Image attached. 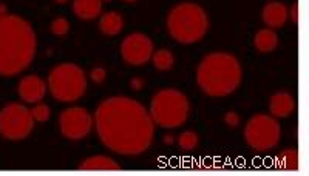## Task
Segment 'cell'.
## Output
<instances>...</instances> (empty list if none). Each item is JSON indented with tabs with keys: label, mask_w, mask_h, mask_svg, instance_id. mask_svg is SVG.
I'll list each match as a JSON object with an SVG mask.
<instances>
[{
	"label": "cell",
	"mask_w": 309,
	"mask_h": 176,
	"mask_svg": "<svg viewBox=\"0 0 309 176\" xmlns=\"http://www.w3.org/2000/svg\"><path fill=\"white\" fill-rule=\"evenodd\" d=\"M93 124L101 142L118 155L136 156L153 141L154 124L147 108L125 96L108 98L96 108Z\"/></svg>",
	"instance_id": "6da1fadb"
},
{
	"label": "cell",
	"mask_w": 309,
	"mask_h": 176,
	"mask_svg": "<svg viewBox=\"0 0 309 176\" xmlns=\"http://www.w3.org/2000/svg\"><path fill=\"white\" fill-rule=\"evenodd\" d=\"M36 54L31 25L19 16L0 17V74L14 76L28 68Z\"/></svg>",
	"instance_id": "7a4b0ae2"
},
{
	"label": "cell",
	"mask_w": 309,
	"mask_h": 176,
	"mask_svg": "<svg viewBox=\"0 0 309 176\" xmlns=\"http://www.w3.org/2000/svg\"><path fill=\"white\" fill-rule=\"evenodd\" d=\"M243 76L238 59L229 53H210L198 65L196 80L201 90L212 98H223L240 86Z\"/></svg>",
	"instance_id": "3957f363"
},
{
	"label": "cell",
	"mask_w": 309,
	"mask_h": 176,
	"mask_svg": "<svg viewBox=\"0 0 309 176\" xmlns=\"http://www.w3.org/2000/svg\"><path fill=\"white\" fill-rule=\"evenodd\" d=\"M167 30L180 43L190 45L200 42L209 30V17L196 4H180L170 10L167 16Z\"/></svg>",
	"instance_id": "277c9868"
},
{
	"label": "cell",
	"mask_w": 309,
	"mask_h": 176,
	"mask_svg": "<svg viewBox=\"0 0 309 176\" xmlns=\"http://www.w3.org/2000/svg\"><path fill=\"white\" fill-rule=\"evenodd\" d=\"M148 115L161 128H178L189 119L190 102L180 90L166 88L153 96Z\"/></svg>",
	"instance_id": "5b68a950"
},
{
	"label": "cell",
	"mask_w": 309,
	"mask_h": 176,
	"mask_svg": "<svg viewBox=\"0 0 309 176\" xmlns=\"http://www.w3.org/2000/svg\"><path fill=\"white\" fill-rule=\"evenodd\" d=\"M47 88L57 102H76L87 90V77L74 63H60L50 71Z\"/></svg>",
	"instance_id": "8992f818"
},
{
	"label": "cell",
	"mask_w": 309,
	"mask_h": 176,
	"mask_svg": "<svg viewBox=\"0 0 309 176\" xmlns=\"http://www.w3.org/2000/svg\"><path fill=\"white\" fill-rule=\"evenodd\" d=\"M281 127L274 116L255 115L245 127V139L257 151H268L280 142Z\"/></svg>",
	"instance_id": "52a82bcc"
},
{
	"label": "cell",
	"mask_w": 309,
	"mask_h": 176,
	"mask_svg": "<svg viewBox=\"0 0 309 176\" xmlns=\"http://www.w3.org/2000/svg\"><path fill=\"white\" fill-rule=\"evenodd\" d=\"M34 119L30 110L20 104H8L0 112V135L10 141H20L30 136Z\"/></svg>",
	"instance_id": "ba28073f"
},
{
	"label": "cell",
	"mask_w": 309,
	"mask_h": 176,
	"mask_svg": "<svg viewBox=\"0 0 309 176\" xmlns=\"http://www.w3.org/2000/svg\"><path fill=\"white\" fill-rule=\"evenodd\" d=\"M93 125L92 115L82 107H70L59 116L60 133L70 141H81L88 136Z\"/></svg>",
	"instance_id": "9c48e42d"
},
{
	"label": "cell",
	"mask_w": 309,
	"mask_h": 176,
	"mask_svg": "<svg viewBox=\"0 0 309 176\" xmlns=\"http://www.w3.org/2000/svg\"><path fill=\"white\" fill-rule=\"evenodd\" d=\"M121 54L131 67H141L153 54V42L142 33H131L121 43Z\"/></svg>",
	"instance_id": "30bf717a"
},
{
	"label": "cell",
	"mask_w": 309,
	"mask_h": 176,
	"mask_svg": "<svg viewBox=\"0 0 309 176\" xmlns=\"http://www.w3.org/2000/svg\"><path fill=\"white\" fill-rule=\"evenodd\" d=\"M17 92L22 101H25L28 104H37L47 95V83L39 76L31 74L19 82Z\"/></svg>",
	"instance_id": "8fae6325"
},
{
	"label": "cell",
	"mask_w": 309,
	"mask_h": 176,
	"mask_svg": "<svg viewBox=\"0 0 309 176\" xmlns=\"http://www.w3.org/2000/svg\"><path fill=\"white\" fill-rule=\"evenodd\" d=\"M288 7L281 2H268L264 5L263 11H261V19L264 22V25H268V28L275 30V28H281L286 22H288Z\"/></svg>",
	"instance_id": "7c38bea8"
},
{
	"label": "cell",
	"mask_w": 309,
	"mask_h": 176,
	"mask_svg": "<svg viewBox=\"0 0 309 176\" xmlns=\"http://www.w3.org/2000/svg\"><path fill=\"white\" fill-rule=\"evenodd\" d=\"M294 110H295V101L292 95L286 93V92H280L271 96L269 112H271V116H274L275 119L289 118L294 113Z\"/></svg>",
	"instance_id": "4fadbf2b"
},
{
	"label": "cell",
	"mask_w": 309,
	"mask_h": 176,
	"mask_svg": "<svg viewBox=\"0 0 309 176\" xmlns=\"http://www.w3.org/2000/svg\"><path fill=\"white\" fill-rule=\"evenodd\" d=\"M79 170L82 171H119L121 165L108 156L104 155H96L84 159L79 164Z\"/></svg>",
	"instance_id": "5bb4252c"
},
{
	"label": "cell",
	"mask_w": 309,
	"mask_h": 176,
	"mask_svg": "<svg viewBox=\"0 0 309 176\" xmlns=\"http://www.w3.org/2000/svg\"><path fill=\"white\" fill-rule=\"evenodd\" d=\"M73 13L81 20H93L102 13V0H73Z\"/></svg>",
	"instance_id": "9a60e30c"
},
{
	"label": "cell",
	"mask_w": 309,
	"mask_h": 176,
	"mask_svg": "<svg viewBox=\"0 0 309 176\" xmlns=\"http://www.w3.org/2000/svg\"><path fill=\"white\" fill-rule=\"evenodd\" d=\"M124 28V17L118 11L104 13L99 19V30L105 36H116Z\"/></svg>",
	"instance_id": "2e32d148"
},
{
	"label": "cell",
	"mask_w": 309,
	"mask_h": 176,
	"mask_svg": "<svg viewBox=\"0 0 309 176\" xmlns=\"http://www.w3.org/2000/svg\"><path fill=\"white\" fill-rule=\"evenodd\" d=\"M254 45L260 53H271L278 47V36L271 28L260 30L254 37Z\"/></svg>",
	"instance_id": "e0dca14e"
},
{
	"label": "cell",
	"mask_w": 309,
	"mask_h": 176,
	"mask_svg": "<svg viewBox=\"0 0 309 176\" xmlns=\"http://www.w3.org/2000/svg\"><path fill=\"white\" fill-rule=\"evenodd\" d=\"M150 60H151L153 67L157 70L169 71V70L173 68V65H175V54L167 48H161L158 51H153Z\"/></svg>",
	"instance_id": "ac0fdd59"
},
{
	"label": "cell",
	"mask_w": 309,
	"mask_h": 176,
	"mask_svg": "<svg viewBox=\"0 0 309 176\" xmlns=\"http://www.w3.org/2000/svg\"><path fill=\"white\" fill-rule=\"evenodd\" d=\"M277 167L286 171L298 170V153L295 148H286L277 156Z\"/></svg>",
	"instance_id": "d6986e66"
},
{
	"label": "cell",
	"mask_w": 309,
	"mask_h": 176,
	"mask_svg": "<svg viewBox=\"0 0 309 176\" xmlns=\"http://www.w3.org/2000/svg\"><path fill=\"white\" fill-rule=\"evenodd\" d=\"M198 142H200L198 133H195V131H192V130L183 131V133L178 136V145L183 150H193V148H196Z\"/></svg>",
	"instance_id": "ffe728a7"
},
{
	"label": "cell",
	"mask_w": 309,
	"mask_h": 176,
	"mask_svg": "<svg viewBox=\"0 0 309 176\" xmlns=\"http://www.w3.org/2000/svg\"><path fill=\"white\" fill-rule=\"evenodd\" d=\"M30 113H31V116H33V119H34V122H36V121H37V122H47V121L50 119V116H51V108H50L48 105H45V104L37 102V104H34V107L30 110Z\"/></svg>",
	"instance_id": "44dd1931"
},
{
	"label": "cell",
	"mask_w": 309,
	"mask_h": 176,
	"mask_svg": "<svg viewBox=\"0 0 309 176\" xmlns=\"http://www.w3.org/2000/svg\"><path fill=\"white\" fill-rule=\"evenodd\" d=\"M50 30L54 36L57 37H63L65 34H67L70 31V22L65 19V17H57L51 22L50 25Z\"/></svg>",
	"instance_id": "7402d4cb"
},
{
	"label": "cell",
	"mask_w": 309,
	"mask_h": 176,
	"mask_svg": "<svg viewBox=\"0 0 309 176\" xmlns=\"http://www.w3.org/2000/svg\"><path fill=\"white\" fill-rule=\"evenodd\" d=\"M105 77H107V71L104 70V68H93L92 71H90V79L95 82V83H102L104 80H105Z\"/></svg>",
	"instance_id": "603a6c76"
},
{
	"label": "cell",
	"mask_w": 309,
	"mask_h": 176,
	"mask_svg": "<svg viewBox=\"0 0 309 176\" xmlns=\"http://www.w3.org/2000/svg\"><path fill=\"white\" fill-rule=\"evenodd\" d=\"M224 122L230 127V128H237L240 125V116L235 112H229L224 116Z\"/></svg>",
	"instance_id": "cb8c5ba5"
},
{
	"label": "cell",
	"mask_w": 309,
	"mask_h": 176,
	"mask_svg": "<svg viewBox=\"0 0 309 176\" xmlns=\"http://www.w3.org/2000/svg\"><path fill=\"white\" fill-rule=\"evenodd\" d=\"M288 16H291L292 24H297V22H298V5H297V4H294V5H292V8L289 10Z\"/></svg>",
	"instance_id": "d4e9b609"
},
{
	"label": "cell",
	"mask_w": 309,
	"mask_h": 176,
	"mask_svg": "<svg viewBox=\"0 0 309 176\" xmlns=\"http://www.w3.org/2000/svg\"><path fill=\"white\" fill-rule=\"evenodd\" d=\"M142 85H144V82H142V80H139V79H135L133 82H131V86H133L135 90H141Z\"/></svg>",
	"instance_id": "484cf974"
},
{
	"label": "cell",
	"mask_w": 309,
	"mask_h": 176,
	"mask_svg": "<svg viewBox=\"0 0 309 176\" xmlns=\"http://www.w3.org/2000/svg\"><path fill=\"white\" fill-rule=\"evenodd\" d=\"M54 2H56L57 5H65V4L68 2V0H54Z\"/></svg>",
	"instance_id": "4316f807"
},
{
	"label": "cell",
	"mask_w": 309,
	"mask_h": 176,
	"mask_svg": "<svg viewBox=\"0 0 309 176\" xmlns=\"http://www.w3.org/2000/svg\"><path fill=\"white\" fill-rule=\"evenodd\" d=\"M125 4H135V2H138V0H124Z\"/></svg>",
	"instance_id": "83f0119b"
}]
</instances>
